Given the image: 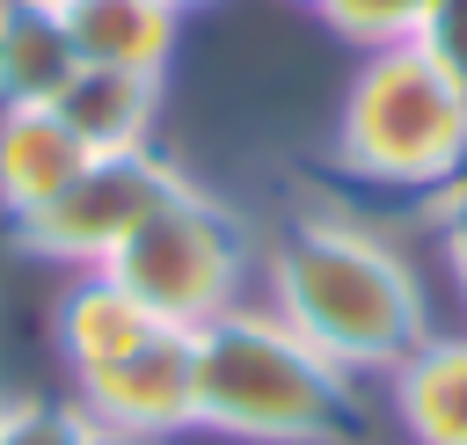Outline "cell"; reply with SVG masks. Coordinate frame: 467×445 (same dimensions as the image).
<instances>
[{
  "instance_id": "obj_1",
  "label": "cell",
  "mask_w": 467,
  "mask_h": 445,
  "mask_svg": "<svg viewBox=\"0 0 467 445\" xmlns=\"http://www.w3.org/2000/svg\"><path fill=\"white\" fill-rule=\"evenodd\" d=\"M270 314L350 379H387L431 336V299L409 255L350 219H299L270 248Z\"/></svg>"
},
{
  "instance_id": "obj_13",
  "label": "cell",
  "mask_w": 467,
  "mask_h": 445,
  "mask_svg": "<svg viewBox=\"0 0 467 445\" xmlns=\"http://www.w3.org/2000/svg\"><path fill=\"white\" fill-rule=\"evenodd\" d=\"M314 7H321V22H328L343 44H358V51L416 44V29H423V15H431V0H314Z\"/></svg>"
},
{
  "instance_id": "obj_6",
  "label": "cell",
  "mask_w": 467,
  "mask_h": 445,
  "mask_svg": "<svg viewBox=\"0 0 467 445\" xmlns=\"http://www.w3.org/2000/svg\"><path fill=\"white\" fill-rule=\"evenodd\" d=\"M80 379V409L102 430H131V438H168V430H197V365H190V336L182 328H153L139 350L73 372Z\"/></svg>"
},
{
  "instance_id": "obj_5",
  "label": "cell",
  "mask_w": 467,
  "mask_h": 445,
  "mask_svg": "<svg viewBox=\"0 0 467 445\" xmlns=\"http://www.w3.org/2000/svg\"><path fill=\"white\" fill-rule=\"evenodd\" d=\"M175 190H190L153 146L139 153H88V168L51 197L36 204L29 219H15V248L22 255H44V263H80V270H102Z\"/></svg>"
},
{
  "instance_id": "obj_14",
  "label": "cell",
  "mask_w": 467,
  "mask_h": 445,
  "mask_svg": "<svg viewBox=\"0 0 467 445\" xmlns=\"http://www.w3.org/2000/svg\"><path fill=\"white\" fill-rule=\"evenodd\" d=\"M88 409L80 401H44V394H0V445H88Z\"/></svg>"
},
{
  "instance_id": "obj_12",
  "label": "cell",
  "mask_w": 467,
  "mask_h": 445,
  "mask_svg": "<svg viewBox=\"0 0 467 445\" xmlns=\"http://www.w3.org/2000/svg\"><path fill=\"white\" fill-rule=\"evenodd\" d=\"M153 328H161V321H153L109 270H88V277L58 299V357H66L73 372H95V365L139 350Z\"/></svg>"
},
{
  "instance_id": "obj_9",
  "label": "cell",
  "mask_w": 467,
  "mask_h": 445,
  "mask_svg": "<svg viewBox=\"0 0 467 445\" xmlns=\"http://www.w3.org/2000/svg\"><path fill=\"white\" fill-rule=\"evenodd\" d=\"M394 416L416 445H467V336H423L387 372Z\"/></svg>"
},
{
  "instance_id": "obj_3",
  "label": "cell",
  "mask_w": 467,
  "mask_h": 445,
  "mask_svg": "<svg viewBox=\"0 0 467 445\" xmlns=\"http://www.w3.org/2000/svg\"><path fill=\"white\" fill-rule=\"evenodd\" d=\"M336 153L365 182L445 190L467 175V88L416 44L365 51L336 117Z\"/></svg>"
},
{
  "instance_id": "obj_4",
  "label": "cell",
  "mask_w": 467,
  "mask_h": 445,
  "mask_svg": "<svg viewBox=\"0 0 467 445\" xmlns=\"http://www.w3.org/2000/svg\"><path fill=\"white\" fill-rule=\"evenodd\" d=\"M161 328L197 336L204 321H219L226 306H241V277H248V233L241 219L204 197L197 182L175 190L109 263H102Z\"/></svg>"
},
{
  "instance_id": "obj_2",
  "label": "cell",
  "mask_w": 467,
  "mask_h": 445,
  "mask_svg": "<svg viewBox=\"0 0 467 445\" xmlns=\"http://www.w3.org/2000/svg\"><path fill=\"white\" fill-rule=\"evenodd\" d=\"M197 430L241 445H358V379L299 343L270 306H226L190 336Z\"/></svg>"
},
{
  "instance_id": "obj_7",
  "label": "cell",
  "mask_w": 467,
  "mask_h": 445,
  "mask_svg": "<svg viewBox=\"0 0 467 445\" xmlns=\"http://www.w3.org/2000/svg\"><path fill=\"white\" fill-rule=\"evenodd\" d=\"M51 109L88 153H139V146H153L161 80L153 73H117V66H73V80L58 88Z\"/></svg>"
},
{
  "instance_id": "obj_16",
  "label": "cell",
  "mask_w": 467,
  "mask_h": 445,
  "mask_svg": "<svg viewBox=\"0 0 467 445\" xmlns=\"http://www.w3.org/2000/svg\"><path fill=\"white\" fill-rule=\"evenodd\" d=\"M438 248H445L452 285H460V299H467V175L445 182V197H438Z\"/></svg>"
},
{
  "instance_id": "obj_8",
  "label": "cell",
  "mask_w": 467,
  "mask_h": 445,
  "mask_svg": "<svg viewBox=\"0 0 467 445\" xmlns=\"http://www.w3.org/2000/svg\"><path fill=\"white\" fill-rule=\"evenodd\" d=\"M58 22H66V44H73L80 66H117V73H153L161 80L182 15L161 7V0H66Z\"/></svg>"
},
{
  "instance_id": "obj_17",
  "label": "cell",
  "mask_w": 467,
  "mask_h": 445,
  "mask_svg": "<svg viewBox=\"0 0 467 445\" xmlns=\"http://www.w3.org/2000/svg\"><path fill=\"white\" fill-rule=\"evenodd\" d=\"M88 445H153V438H131V430H102V423H95V430H88Z\"/></svg>"
},
{
  "instance_id": "obj_19",
  "label": "cell",
  "mask_w": 467,
  "mask_h": 445,
  "mask_svg": "<svg viewBox=\"0 0 467 445\" xmlns=\"http://www.w3.org/2000/svg\"><path fill=\"white\" fill-rule=\"evenodd\" d=\"M36 7H66V0H36Z\"/></svg>"
},
{
  "instance_id": "obj_11",
  "label": "cell",
  "mask_w": 467,
  "mask_h": 445,
  "mask_svg": "<svg viewBox=\"0 0 467 445\" xmlns=\"http://www.w3.org/2000/svg\"><path fill=\"white\" fill-rule=\"evenodd\" d=\"M73 44L58 7L36 0H0V109H51L58 88L73 80Z\"/></svg>"
},
{
  "instance_id": "obj_15",
  "label": "cell",
  "mask_w": 467,
  "mask_h": 445,
  "mask_svg": "<svg viewBox=\"0 0 467 445\" xmlns=\"http://www.w3.org/2000/svg\"><path fill=\"white\" fill-rule=\"evenodd\" d=\"M416 51L438 58L460 88H467V0H431L423 29H416Z\"/></svg>"
},
{
  "instance_id": "obj_10",
  "label": "cell",
  "mask_w": 467,
  "mask_h": 445,
  "mask_svg": "<svg viewBox=\"0 0 467 445\" xmlns=\"http://www.w3.org/2000/svg\"><path fill=\"white\" fill-rule=\"evenodd\" d=\"M88 168V146L58 124V109H0V212L7 226L51 204Z\"/></svg>"
},
{
  "instance_id": "obj_18",
  "label": "cell",
  "mask_w": 467,
  "mask_h": 445,
  "mask_svg": "<svg viewBox=\"0 0 467 445\" xmlns=\"http://www.w3.org/2000/svg\"><path fill=\"white\" fill-rule=\"evenodd\" d=\"M161 7H175V15H190V7H204V0H161Z\"/></svg>"
}]
</instances>
